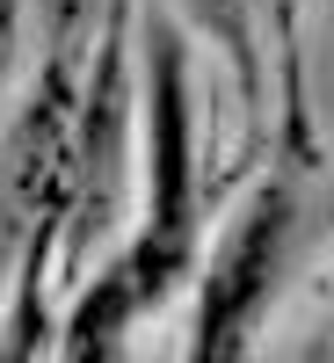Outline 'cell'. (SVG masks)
<instances>
[{"label":"cell","instance_id":"3957f363","mask_svg":"<svg viewBox=\"0 0 334 363\" xmlns=\"http://www.w3.org/2000/svg\"><path fill=\"white\" fill-rule=\"evenodd\" d=\"M131 277L116 269V277L80 306V320H73V363H116V335H124V320H131Z\"/></svg>","mask_w":334,"mask_h":363},{"label":"cell","instance_id":"7a4b0ae2","mask_svg":"<svg viewBox=\"0 0 334 363\" xmlns=\"http://www.w3.org/2000/svg\"><path fill=\"white\" fill-rule=\"evenodd\" d=\"M189 240V102H182V51L160 37L153 51V247L138 277H167Z\"/></svg>","mask_w":334,"mask_h":363},{"label":"cell","instance_id":"6da1fadb","mask_svg":"<svg viewBox=\"0 0 334 363\" xmlns=\"http://www.w3.org/2000/svg\"><path fill=\"white\" fill-rule=\"evenodd\" d=\"M284 218H291V196L262 189L247 203V218L233 225V240L218 247V269H211V291H204V320H196V356L189 363H233L240 356L269 284H277V262H284Z\"/></svg>","mask_w":334,"mask_h":363}]
</instances>
